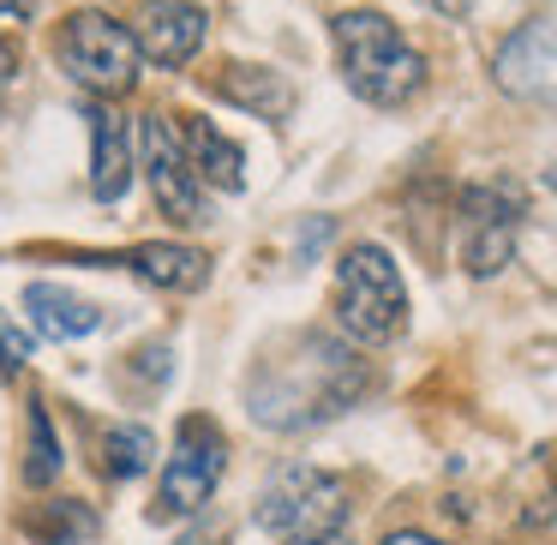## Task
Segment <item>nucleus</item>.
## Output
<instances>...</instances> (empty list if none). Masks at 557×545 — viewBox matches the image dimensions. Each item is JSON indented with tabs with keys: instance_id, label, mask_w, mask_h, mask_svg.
I'll return each mask as SVG.
<instances>
[{
	"instance_id": "20",
	"label": "nucleus",
	"mask_w": 557,
	"mask_h": 545,
	"mask_svg": "<svg viewBox=\"0 0 557 545\" xmlns=\"http://www.w3.org/2000/svg\"><path fill=\"white\" fill-rule=\"evenodd\" d=\"M13 78H18V42H13V37H0V102H7Z\"/></svg>"
},
{
	"instance_id": "8",
	"label": "nucleus",
	"mask_w": 557,
	"mask_h": 545,
	"mask_svg": "<svg viewBox=\"0 0 557 545\" xmlns=\"http://www.w3.org/2000/svg\"><path fill=\"white\" fill-rule=\"evenodd\" d=\"M145 162H150V193H157V210L169 222H205V193H198V174L186 162L181 126L169 114H150L145 121Z\"/></svg>"
},
{
	"instance_id": "11",
	"label": "nucleus",
	"mask_w": 557,
	"mask_h": 545,
	"mask_svg": "<svg viewBox=\"0 0 557 545\" xmlns=\"http://www.w3.org/2000/svg\"><path fill=\"white\" fill-rule=\"evenodd\" d=\"M25 312H30V330L49 342H78V336H97L102 330V312L85 300V294L61 288V282H30L25 288Z\"/></svg>"
},
{
	"instance_id": "2",
	"label": "nucleus",
	"mask_w": 557,
	"mask_h": 545,
	"mask_svg": "<svg viewBox=\"0 0 557 545\" xmlns=\"http://www.w3.org/2000/svg\"><path fill=\"white\" fill-rule=\"evenodd\" d=\"M336 54H342V78L360 102L372 109H401L413 90L425 85V61L384 13H336Z\"/></svg>"
},
{
	"instance_id": "13",
	"label": "nucleus",
	"mask_w": 557,
	"mask_h": 545,
	"mask_svg": "<svg viewBox=\"0 0 557 545\" xmlns=\"http://www.w3.org/2000/svg\"><path fill=\"white\" fill-rule=\"evenodd\" d=\"M552 73H557V30L552 25H528L497 54V85L516 90V97H533Z\"/></svg>"
},
{
	"instance_id": "1",
	"label": "nucleus",
	"mask_w": 557,
	"mask_h": 545,
	"mask_svg": "<svg viewBox=\"0 0 557 545\" xmlns=\"http://www.w3.org/2000/svg\"><path fill=\"white\" fill-rule=\"evenodd\" d=\"M360 389H366V366L354 360L342 342L300 336V354H294V360L264 366V372L252 377V413L264 425L300 432V425H318V420H330V413H342Z\"/></svg>"
},
{
	"instance_id": "22",
	"label": "nucleus",
	"mask_w": 557,
	"mask_h": 545,
	"mask_svg": "<svg viewBox=\"0 0 557 545\" xmlns=\"http://www.w3.org/2000/svg\"><path fill=\"white\" fill-rule=\"evenodd\" d=\"M384 545H444V540H425V533H389Z\"/></svg>"
},
{
	"instance_id": "14",
	"label": "nucleus",
	"mask_w": 557,
	"mask_h": 545,
	"mask_svg": "<svg viewBox=\"0 0 557 545\" xmlns=\"http://www.w3.org/2000/svg\"><path fill=\"white\" fill-rule=\"evenodd\" d=\"M126 264H133L145 282L169 288V294L205 288V276H210V258L198 252V246H169V240H145V246H133V252H126Z\"/></svg>"
},
{
	"instance_id": "5",
	"label": "nucleus",
	"mask_w": 557,
	"mask_h": 545,
	"mask_svg": "<svg viewBox=\"0 0 557 545\" xmlns=\"http://www.w3.org/2000/svg\"><path fill=\"white\" fill-rule=\"evenodd\" d=\"M516 222H521V193L509 181L461 193V264H468V276H497L509 264Z\"/></svg>"
},
{
	"instance_id": "19",
	"label": "nucleus",
	"mask_w": 557,
	"mask_h": 545,
	"mask_svg": "<svg viewBox=\"0 0 557 545\" xmlns=\"http://www.w3.org/2000/svg\"><path fill=\"white\" fill-rule=\"evenodd\" d=\"M282 545H348V521H324V528L282 533Z\"/></svg>"
},
{
	"instance_id": "23",
	"label": "nucleus",
	"mask_w": 557,
	"mask_h": 545,
	"mask_svg": "<svg viewBox=\"0 0 557 545\" xmlns=\"http://www.w3.org/2000/svg\"><path fill=\"white\" fill-rule=\"evenodd\" d=\"M30 7H37V0H0V13H18V18H25Z\"/></svg>"
},
{
	"instance_id": "21",
	"label": "nucleus",
	"mask_w": 557,
	"mask_h": 545,
	"mask_svg": "<svg viewBox=\"0 0 557 545\" xmlns=\"http://www.w3.org/2000/svg\"><path fill=\"white\" fill-rule=\"evenodd\" d=\"M425 7H432V13H444V18H468L473 0H425Z\"/></svg>"
},
{
	"instance_id": "16",
	"label": "nucleus",
	"mask_w": 557,
	"mask_h": 545,
	"mask_svg": "<svg viewBox=\"0 0 557 545\" xmlns=\"http://www.w3.org/2000/svg\"><path fill=\"white\" fill-rule=\"evenodd\" d=\"M61 480V437H54V420L42 401H30V420H25V485L42 492V485Z\"/></svg>"
},
{
	"instance_id": "18",
	"label": "nucleus",
	"mask_w": 557,
	"mask_h": 545,
	"mask_svg": "<svg viewBox=\"0 0 557 545\" xmlns=\"http://www.w3.org/2000/svg\"><path fill=\"white\" fill-rule=\"evenodd\" d=\"M25 360H30V336H25V330H18L7 312H0V377H13Z\"/></svg>"
},
{
	"instance_id": "6",
	"label": "nucleus",
	"mask_w": 557,
	"mask_h": 545,
	"mask_svg": "<svg viewBox=\"0 0 557 545\" xmlns=\"http://www.w3.org/2000/svg\"><path fill=\"white\" fill-rule=\"evenodd\" d=\"M222 468H228V444H222V432L210 420H186L174 456L162 461V504H157V516H198V509L210 504V492H216Z\"/></svg>"
},
{
	"instance_id": "9",
	"label": "nucleus",
	"mask_w": 557,
	"mask_h": 545,
	"mask_svg": "<svg viewBox=\"0 0 557 545\" xmlns=\"http://www.w3.org/2000/svg\"><path fill=\"white\" fill-rule=\"evenodd\" d=\"M205 30H210V13L193 7V0H145L133 13V37H138V54L169 73H181L198 49H205Z\"/></svg>"
},
{
	"instance_id": "12",
	"label": "nucleus",
	"mask_w": 557,
	"mask_h": 545,
	"mask_svg": "<svg viewBox=\"0 0 557 545\" xmlns=\"http://www.w3.org/2000/svg\"><path fill=\"white\" fill-rule=\"evenodd\" d=\"M181 145H186V162H193L198 181L222 186V193H240L246 174H240V145L234 138H222L216 121H205V114H186L181 121Z\"/></svg>"
},
{
	"instance_id": "17",
	"label": "nucleus",
	"mask_w": 557,
	"mask_h": 545,
	"mask_svg": "<svg viewBox=\"0 0 557 545\" xmlns=\"http://www.w3.org/2000/svg\"><path fill=\"white\" fill-rule=\"evenodd\" d=\"M150 461H157L150 425H102V468L114 480H138V473H150Z\"/></svg>"
},
{
	"instance_id": "15",
	"label": "nucleus",
	"mask_w": 557,
	"mask_h": 545,
	"mask_svg": "<svg viewBox=\"0 0 557 545\" xmlns=\"http://www.w3.org/2000/svg\"><path fill=\"white\" fill-rule=\"evenodd\" d=\"M210 90L228 97L234 109L258 114V121H282V114H288V85H282V73H270V66H234L228 61L210 78Z\"/></svg>"
},
{
	"instance_id": "3",
	"label": "nucleus",
	"mask_w": 557,
	"mask_h": 545,
	"mask_svg": "<svg viewBox=\"0 0 557 545\" xmlns=\"http://www.w3.org/2000/svg\"><path fill=\"white\" fill-rule=\"evenodd\" d=\"M54 61L73 85H85L90 97H126L145 78V54H138L133 25L109 13H73L54 30Z\"/></svg>"
},
{
	"instance_id": "10",
	"label": "nucleus",
	"mask_w": 557,
	"mask_h": 545,
	"mask_svg": "<svg viewBox=\"0 0 557 545\" xmlns=\"http://www.w3.org/2000/svg\"><path fill=\"white\" fill-rule=\"evenodd\" d=\"M126 186H133V138H126V121L114 109H90V193L102 205H121Z\"/></svg>"
},
{
	"instance_id": "4",
	"label": "nucleus",
	"mask_w": 557,
	"mask_h": 545,
	"mask_svg": "<svg viewBox=\"0 0 557 545\" xmlns=\"http://www.w3.org/2000/svg\"><path fill=\"white\" fill-rule=\"evenodd\" d=\"M336 324L354 342H389L408 324V288L384 246H348L336 264Z\"/></svg>"
},
{
	"instance_id": "7",
	"label": "nucleus",
	"mask_w": 557,
	"mask_h": 545,
	"mask_svg": "<svg viewBox=\"0 0 557 545\" xmlns=\"http://www.w3.org/2000/svg\"><path fill=\"white\" fill-rule=\"evenodd\" d=\"M324 521H348V492L342 480L318 468H282L258 497V528L270 533H300V528H324Z\"/></svg>"
}]
</instances>
